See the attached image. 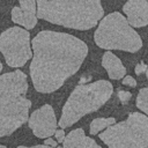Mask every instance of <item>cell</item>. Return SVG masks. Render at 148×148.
<instances>
[{
    "label": "cell",
    "mask_w": 148,
    "mask_h": 148,
    "mask_svg": "<svg viewBox=\"0 0 148 148\" xmlns=\"http://www.w3.org/2000/svg\"><path fill=\"white\" fill-rule=\"evenodd\" d=\"M30 77L35 89L49 94L74 75L88 54L87 44L69 34L43 30L32 42Z\"/></svg>",
    "instance_id": "cell-1"
},
{
    "label": "cell",
    "mask_w": 148,
    "mask_h": 148,
    "mask_svg": "<svg viewBox=\"0 0 148 148\" xmlns=\"http://www.w3.org/2000/svg\"><path fill=\"white\" fill-rule=\"evenodd\" d=\"M37 17L71 29L94 28L104 15L101 0H36Z\"/></svg>",
    "instance_id": "cell-2"
},
{
    "label": "cell",
    "mask_w": 148,
    "mask_h": 148,
    "mask_svg": "<svg viewBox=\"0 0 148 148\" xmlns=\"http://www.w3.org/2000/svg\"><path fill=\"white\" fill-rule=\"evenodd\" d=\"M27 75L16 69L0 76V138L10 135L29 119Z\"/></svg>",
    "instance_id": "cell-3"
},
{
    "label": "cell",
    "mask_w": 148,
    "mask_h": 148,
    "mask_svg": "<svg viewBox=\"0 0 148 148\" xmlns=\"http://www.w3.org/2000/svg\"><path fill=\"white\" fill-rule=\"evenodd\" d=\"M112 92L113 86L106 80L79 84L74 88L65 103L58 125L62 130L74 125L83 116L97 111L109 101Z\"/></svg>",
    "instance_id": "cell-4"
},
{
    "label": "cell",
    "mask_w": 148,
    "mask_h": 148,
    "mask_svg": "<svg viewBox=\"0 0 148 148\" xmlns=\"http://www.w3.org/2000/svg\"><path fill=\"white\" fill-rule=\"evenodd\" d=\"M98 47L105 50H120L126 52H136L142 47V39L127 18L113 12L108 14L98 23L94 35Z\"/></svg>",
    "instance_id": "cell-5"
},
{
    "label": "cell",
    "mask_w": 148,
    "mask_h": 148,
    "mask_svg": "<svg viewBox=\"0 0 148 148\" xmlns=\"http://www.w3.org/2000/svg\"><path fill=\"white\" fill-rule=\"evenodd\" d=\"M108 148H148V117L132 112L128 117L98 134Z\"/></svg>",
    "instance_id": "cell-6"
},
{
    "label": "cell",
    "mask_w": 148,
    "mask_h": 148,
    "mask_svg": "<svg viewBox=\"0 0 148 148\" xmlns=\"http://www.w3.org/2000/svg\"><path fill=\"white\" fill-rule=\"evenodd\" d=\"M0 51L10 67H22L31 59L30 35L28 30L12 27L0 35Z\"/></svg>",
    "instance_id": "cell-7"
},
{
    "label": "cell",
    "mask_w": 148,
    "mask_h": 148,
    "mask_svg": "<svg viewBox=\"0 0 148 148\" xmlns=\"http://www.w3.org/2000/svg\"><path fill=\"white\" fill-rule=\"evenodd\" d=\"M28 125L32 133L39 139H47L54 135L57 131V119L50 104H45L35 110L28 119Z\"/></svg>",
    "instance_id": "cell-8"
},
{
    "label": "cell",
    "mask_w": 148,
    "mask_h": 148,
    "mask_svg": "<svg viewBox=\"0 0 148 148\" xmlns=\"http://www.w3.org/2000/svg\"><path fill=\"white\" fill-rule=\"evenodd\" d=\"M12 21L28 30L34 29L37 24L36 0H20V6L12 9Z\"/></svg>",
    "instance_id": "cell-9"
},
{
    "label": "cell",
    "mask_w": 148,
    "mask_h": 148,
    "mask_svg": "<svg viewBox=\"0 0 148 148\" xmlns=\"http://www.w3.org/2000/svg\"><path fill=\"white\" fill-rule=\"evenodd\" d=\"M123 10L133 28H142L148 24V0H127Z\"/></svg>",
    "instance_id": "cell-10"
},
{
    "label": "cell",
    "mask_w": 148,
    "mask_h": 148,
    "mask_svg": "<svg viewBox=\"0 0 148 148\" xmlns=\"http://www.w3.org/2000/svg\"><path fill=\"white\" fill-rule=\"evenodd\" d=\"M62 148H102L96 141L84 134L82 128L71 131L62 142Z\"/></svg>",
    "instance_id": "cell-11"
},
{
    "label": "cell",
    "mask_w": 148,
    "mask_h": 148,
    "mask_svg": "<svg viewBox=\"0 0 148 148\" xmlns=\"http://www.w3.org/2000/svg\"><path fill=\"white\" fill-rule=\"evenodd\" d=\"M102 66L106 71L109 77L111 80H119L123 79L126 74V68L123 65L121 60L113 54L111 51H106L102 58Z\"/></svg>",
    "instance_id": "cell-12"
},
{
    "label": "cell",
    "mask_w": 148,
    "mask_h": 148,
    "mask_svg": "<svg viewBox=\"0 0 148 148\" xmlns=\"http://www.w3.org/2000/svg\"><path fill=\"white\" fill-rule=\"evenodd\" d=\"M116 124V119L113 117H109V118H96L90 123V128H89V133L92 135L98 134L102 130L110 127L111 125Z\"/></svg>",
    "instance_id": "cell-13"
},
{
    "label": "cell",
    "mask_w": 148,
    "mask_h": 148,
    "mask_svg": "<svg viewBox=\"0 0 148 148\" xmlns=\"http://www.w3.org/2000/svg\"><path fill=\"white\" fill-rule=\"evenodd\" d=\"M136 108L148 116V87L139 90L136 96Z\"/></svg>",
    "instance_id": "cell-14"
},
{
    "label": "cell",
    "mask_w": 148,
    "mask_h": 148,
    "mask_svg": "<svg viewBox=\"0 0 148 148\" xmlns=\"http://www.w3.org/2000/svg\"><path fill=\"white\" fill-rule=\"evenodd\" d=\"M121 83H123L124 86H128V87H131V88L136 87V81H135V79H134L133 76H131V75H125V76L123 77V80H121Z\"/></svg>",
    "instance_id": "cell-15"
},
{
    "label": "cell",
    "mask_w": 148,
    "mask_h": 148,
    "mask_svg": "<svg viewBox=\"0 0 148 148\" xmlns=\"http://www.w3.org/2000/svg\"><path fill=\"white\" fill-rule=\"evenodd\" d=\"M118 97H119V99H120V102H121L123 104H126V103H127V102L131 99L132 94H131L130 91L119 90V91H118Z\"/></svg>",
    "instance_id": "cell-16"
},
{
    "label": "cell",
    "mask_w": 148,
    "mask_h": 148,
    "mask_svg": "<svg viewBox=\"0 0 148 148\" xmlns=\"http://www.w3.org/2000/svg\"><path fill=\"white\" fill-rule=\"evenodd\" d=\"M54 135H56V139H57V142L58 143H62L64 142V140H65V131L62 130V128H60V130H57L56 131V133H54Z\"/></svg>",
    "instance_id": "cell-17"
},
{
    "label": "cell",
    "mask_w": 148,
    "mask_h": 148,
    "mask_svg": "<svg viewBox=\"0 0 148 148\" xmlns=\"http://www.w3.org/2000/svg\"><path fill=\"white\" fill-rule=\"evenodd\" d=\"M147 68H148V67H147V65H146L143 61H141L140 64H138V65L135 66V69H134V71H135V73H136L138 75H140L141 73L146 72V71H147Z\"/></svg>",
    "instance_id": "cell-18"
},
{
    "label": "cell",
    "mask_w": 148,
    "mask_h": 148,
    "mask_svg": "<svg viewBox=\"0 0 148 148\" xmlns=\"http://www.w3.org/2000/svg\"><path fill=\"white\" fill-rule=\"evenodd\" d=\"M44 145H46V146H49V147H52V148H57L58 142H56V141H54L53 139H51V138H47V139H45Z\"/></svg>",
    "instance_id": "cell-19"
},
{
    "label": "cell",
    "mask_w": 148,
    "mask_h": 148,
    "mask_svg": "<svg viewBox=\"0 0 148 148\" xmlns=\"http://www.w3.org/2000/svg\"><path fill=\"white\" fill-rule=\"evenodd\" d=\"M17 148H52V147H49L46 145H37V146H31V147H25V146H18Z\"/></svg>",
    "instance_id": "cell-20"
},
{
    "label": "cell",
    "mask_w": 148,
    "mask_h": 148,
    "mask_svg": "<svg viewBox=\"0 0 148 148\" xmlns=\"http://www.w3.org/2000/svg\"><path fill=\"white\" fill-rule=\"evenodd\" d=\"M146 76H147V80H148V68H147V71H146Z\"/></svg>",
    "instance_id": "cell-21"
},
{
    "label": "cell",
    "mask_w": 148,
    "mask_h": 148,
    "mask_svg": "<svg viewBox=\"0 0 148 148\" xmlns=\"http://www.w3.org/2000/svg\"><path fill=\"white\" fill-rule=\"evenodd\" d=\"M1 71H2V64L0 62V72H1Z\"/></svg>",
    "instance_id": "cell-22"
},
{
    "label": "cell",
    "mask_w": 148,
    "mask_h": 148,
    "mask_svg": "<svg viewBox=\"0 0 148 148\" xmlns=\"http://www.w3.org/2000/svg\"><path fill=\"white\" fill-rule=\"evenodd\" d=\"M0 148H7V147H5V146H2V145H0Z\"/></svg>",
    "instance_id": "cell-23"
},
{
    "label": "cell",
    "mask_w": 148,
    "mask_h": 148,
    "mask_svg": "<svg viewBox=\"0 0 148 148\" xmlns=\"http://www.w3.org/2000/svg\"><path fill=\"white\" fill-rule=\"evenodd\" d=\"M57 148H62V147H57Z\"/></svg>",
    "instance_id": "cell-24"
}]
</instances>
